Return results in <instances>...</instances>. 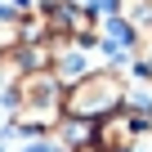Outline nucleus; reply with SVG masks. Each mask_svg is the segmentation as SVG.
<instances>
[{
    "instance_id": "obj_1",
    "label": "nucleus",
    "mask_w": 152,
    "mask_h": 152,
    "mask_svg": "<svg viewBox=\"0 0 152 152\" xmlns=\"http://www.w3.org/2000/svg\"><path fill=\"white\" fill-rule=\"evenodd\" d=\"M0 103L9 107V134L49 139L54 125L63 121V85L49 72H27V76L5 81Z\"/></svg>"
},
{
    "instance_id": "obj_2",
    "label": "nucleus",
    "mask_w": 152,
    "mask_h": 152,
    "mask_svg": "<svg viewBox=\"0 0 152 152\" xmlns=\"http://www.w3.org/2000/svg\"><path fill=\"white\" fill-rule=\"evenodd\" d=\"M125 99H130V76H125V67L99 63L85 76H76L72 85H63V116L99 121V116L125 107Z\"/></svg>"
},
{
    "instance_id": "obj_3",
    "label": "nucleus",
    "mask_w": 152,
    "mask_h": 152,
    "mask_svg": "<svg viewBox=\"0 0 152 152\" xmlns=\"http://www.w3.org/2000/svg\"><path fill=\"white\" fill-rule=\"evenodd\" d=\"M36 18L45 27V40H54L58 49H99L103 5L94 0H36Z\"/></svg>"
},
{
    "instance_id": "obj_4",
    "label": "nucleus",
    "mask_w": 152,
    "mask_h": 152,
    "mask_svg": "<svg viewBox=\"0 0 152 152\" xmlns=\"http://www.w3.org/2000/svg\"><path fill=\"white\" fill-rule=\"evenodd\" d=\"M139 139H143V130L125 116V107H116V112H107V116L94 121L90 148L94 152H139Z\"/></svg>"
},
{
    "instance_id": "obj_5",
    "label": "nucleus",
    "mask_w": 152,
    "mask_h": 152,
    "mask_svg": "<svg viewBox=\"0 0 152 152\" xmlns=\"http://www.w3.org/2000/svg\"><path fill=\"white\" fill-rule=\"evenodd\" d=\"M94 63H90V49H72V45H63L58 54H54V67H49V76L58 85H72L76 76H85Z\"/></svg>"
},
{
    "instance_id": "obj_6",
    "label": "nucleus",
    "mask_w": 152,
    "mask_h": 152,
    "mask_svg": "<svg viewBox=\"0 0 152 152\" xmlns=\"http://www.w3.org/2000/svg\"><path fill=\"white\" fill-rule=\"evenodd\" d=\"M63 152H85L90 148V139H94V121H76V116H63L58 125H54V134H49Z\"/></svg>"
},
{
    "instance_id": "obj_7",
    "label": "nucleus",
    "mask_w": 152,
    "mask_h": 152,
    "mask_svg": "<svg viewBox=\"0 0 152 152\" xmlns=\"http://www.w3.org/2000/svg\"><path fill=\"white\" fill-rule=\"evenodd\" d=\"M27 14H31V9H27ZM27 14H14V9L0 5V58L14 54V49L23 45V18H27Z\"/></svg>"
},
{
    "instance_id": "obj_8",
    "label": "nucleus",
    "mask_w": 152,
    "mask_h": 152,
    "mask_svg": "<svg viewBox=\"0 0 152 152\" xmlns=\"http://www.w3.org/2000/svg\"><path fill=\"white\" fill-rule=\"evenodd\" d=\"M23 152H63V148H58L54 139H31V143H27Z\"/></svg>"
},
{
    "instance_id": "obj_9",
    "label": "nucleus",
    "mask_w": 152,
    "mask_h": 152,
    "mask_svg": "<svg viewBox=\"0 0 152 152\" xmlns=\"http://www.w3.org/2000/svg\"><path fill=\"white\" fill-rule=\"evenodd\" d=\"M0 94H5V76H0Z\"/></svg>"
}]
</instances>
